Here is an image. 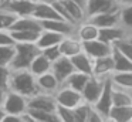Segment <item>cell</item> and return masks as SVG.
Wrapping results in <instances>:
<instances>
[{
    "label": "cell",
    "mask_w": 132,
    "mask_h": 122,
    "mask_svg": "<svg viewBox=\"0 0 132 122\" xmlns=\"http://www.w3.org/2000/svg\"><path fill=\"white\" fill-rule=\"evenodd\" d=\"M9 90L16 91L27 98L40 92L37 87V78L30 70H12Z\"/></svg>",
    "instance_id": "1"
},
{
    "label": "cell",
    "mask_w": 132,
    "mask_h": 122,
    "mask_svg": "<svg viewBox=\"0 0 132 122\" xmlns=\"http://www.w3.org/2000/svg\"><path fill=\"white\" fill-rule=\"evenodd\" d=\"M36 43H16V54L10 68L12 70H29L34 57L40 53Z\"/></svg>",
    "instance_id": "2"
},
{
    "label": "cell",
    "mask_w": 132,
    "mask_h": 122,
    "mask_svg": "<svg viewBox=\"0 0 132 122\" xmlns=\"http://www.w3.org/2000/svg\"><path fill=\"white\" fill-rule=\"evenodd\" d=\"M6 113H14V115H23L29 111V98L16 91L7 90L4 98L2 101Z\"/></svg>",
    "instance_id": "3"
},
{
    "label": "cell",
    "mask_w": 132,
    "mask_h": 122,
    "mask_svg": "<svg viewBox=\"0 0 132 122\" xmlns=\"http://www.w3.org/2000/svg\"><path fill=\"white\" fill-rule=\"evenodd\" d=\"M54 98L57 101V105H61V107H67V108H75L84 102L82 94L80 91L74 90V88L68 87V85L63 84L58 91L54 94Z\"/></svg>",
    "instance_id": "4"
},
{
    "label": "cell",
    "mask_w": 132,
    "mask_h": 122,
    "mask_svg": "<svg viewBox=\"0 0 132 122\" xmlns=\"http://www.w3.org/2000/svg\"><path fill=\"white\" fill-rule=\"evenodd\" d=\"M112 91H114V84L111 81V77L105 79V85H104V90L101 92L98 101L94 104V108L104 116L105 122L108 121V116H109V111L112 109L114 107V102H112Z\"/></svg>",
    "instance_id": "5"
},
{
    "label": "cell",
    "mask_w": 132,
    "mask_h": 122,
    "mask_svg": "<svg viewBox=\"0 0 132 122\" xmlns=\"http://www.w3.org/2000/svg\"><path fill=\"white\" fill-rule=\"evenodd\" d=\"M105 79L106 78H102V77H97V75H91L88 79V82L85 84L82 90V98L85 102L94 105L95 102L98 101L101 92L104 90V85H105Z\"/></svg>",
    "instance_id": "6"
},
{
    "label": "cell",
    "mask_w": 132,
    "mask_h": 122,
    "mask_svg": "<svg viewBox=\"0 0 132 122\" xmlns=\"http://www.w3.org/2000/svg\"><path fill=\"white\" fill-rule=\"evenodd\" d=\"M82 50L91 58L95 60V58H101V57L111 55L114 53V45L101 38H95V40H91V41L82 43Z\"/></svg>",
    "instance_id": "7"
},
{
    "label": "cell",
    "mask_w": 132,
    "mask_h": 122,
    "mask_svg": "<svg viewBox=\"0 0 132 122\" xmlns=\"http://www.w3.org/2000/svg\"><path fill=\"white\" fill-rule=\"evenodd\" d=\"M29 109H41L48 111V112H55L57 111V101L51 94L38 92L29 98Z\"/></svg>",
    "instance_id": "8"
},
{
    "label": "cell",
    "mask_w": 132,
    "mask_h": 122,
    "mask_svg": "<svg viewBox=\"0 0 132 122\" xmlns=\"http://www.w3.org/2000/svg\"><path fill=\"white\" fill-rule=\"evenodd\" d=\"M121 6L115 0H87L85 11H87V19L91 16L100 13H108V11H118Z\"/></svg>",
    "instance_id": "9"
},
{
    "label": "cell",
    "mask_w": 132,
    "mask_h": 122,
    "mask_svg": "<svg viewBox=\"0 0 132 122\" xmlns=\"http://www.w3.org/2000/svg\"><path fill=\"white\" fill-rule=\"evenodd\" d=\"M131 34L128 30L122 27V26H114V27H105V28H100V37L98 38L104 40V41L109 43V44H117L121 40L129 38Z\"/></svg>",
    "instance_id": "10"
},
{
    "label": "cell",
    "mask_w": 132,
    "mask_h": 122,
    "mask_svg": "<svg viewBox=\"0 0 132 122\" xmlns=\"http://www.w3.org/2000/svg\"><path fill=\"white\" fill-rule=\"evenodd\" d=\"M51 71L54 72V75L58 78V81H60L61 84H64L65 79L75 71V68H74V64H72L71 58L63 55V57H60L57 61L53 62Z\"/></svg>",
    "instance_id": "11"
},
{
    "label": "cell",
    "mask_w": 132,
    "mask_h": 122,
    "mask_svg": "<svg viewBox=\"0 0 132 122\" xmlns=\"http://www.w3.org/2000/svg\"><path fill=\"white\" fill-rule=\"evenodd\" d=\"M2 7L7 9L17 16H33L36 2L34 0H7Z\"/></svg>",
    "instance_id": "12"
},
{
    "label": "cell",
    "mask_w": 132,
    "mask_h": 122,
    "mask_svg": "<svg viewBox=\"0 0 132 122\" xmlns=\"http://www.w3.org/2000/svg\"><path fill=\"white\" fill-rule=\"evenodd\" d=\"M75 37H78L82 43L95 40V38L100 37V27H98L97 24H94L89 19H85L84 21H81L80 24H77Z\"/></svg>",
    "instance_id": "13"
},
{
    "label": "cell",
    "mask_w": 132,
    "mask_h": 122,
    "mask_svg": "<svg viewBox=\"0 0 132 122\" xmlns=\"http://www.w3.org/2000/svg\"><path fill=\"white\" fill-rule=\"evenodd\" d=\"M36 78H37L38 91H40V92H44V94H51V95H54L58 91V88L63 85L58 81L57 77L54 75L53 71L46 72V74H43V75H38V77H36Z\"/></svg>",
    "instance_id": "14"
},
{
    "label": "cell",
    "mask_w": 132,
    "mask_h": 122,
    "mask_svg": "<svg viewBox=\"0 0 132 122\" xmlns=\"http://www.w3.org/2000/svg\"><path fill=\"white\" fill-rule=\"evenodd\" d=\"M112 54L111 55L101 57V58L94 60V74H92V75L108 78V77L112 75V72H115V61H114Z\"/></svg>",
    "instance_id": "15"
},
{
    "label": "cell",
    "mask_w": 132,
    "mask_h": 122,
    "mask_svg": "<svg viewBox=\"0 0 132 122\" xmlns=\"http://www.w3.org/2000/svg\"><path fill=\"white\" fill-rule=\"evenodd\" d=\"M33 17H36V19L40 20V21H44V20H54V19H63V17L58 14V11L55 10V7L53 6V3H41V2H36Z\"/></svg>",
    "instance_id": "16"
},
{
    "label": "cell",
    "mask_w": 132,
    "mask_h": 122,
    "mask_svg": "<svg viewBox=\"0 0 132 122\" xmlns=\"http://www.w3.org/2000/svg\"><path fill=\"white\" fill-rule=\"evenodd\" d=\"M58 45H60L63 55L70 57V58L82 51V41L75 36H65Z\"/></svg>",
    "instance_id": "17"
},
{
    "label": "cell",
    "mask_w": 132,
    "mask_h": 122,
    "mask_svg": "<svg viewBox=\"0 0 132 122\" xmlns=\"http://www.w3.org/2000/svg\"><path fill=\"white\" fill-rule=\"evenodd\" d=\"M71 61L74 64L75 71H80V72H85L88 75H92L94 74V58L88 55L85 51H81L77 55L71 57Z\"/></svg>",
    "instance_id": "18"
},
{
    "label": "cell",
    "mask_w": 132,
    "mask_h": 122,
    "mask_svg": "<svg viewBox=\"0 0 132 122\" xmlns=\"http://www.w3.org/2000/svg\"><path fill=\"white\" fill-rule=\"evenodd\" d=\"M88 19L94 24H97L100 28L114 27V26H119V10L118 11H108V13H100V14L88 17Z\"/></svg>",
    "instance_id": "19"
},
{
    "label": "cell",
    "mask_w": 132,
    "mask_h": 122,
    "mask_svg": "<svg viewBox=\"0 0 132 122\" xmlns=\"http://www.w3.org/2000/svg\"><path fill=\"white\" fill-rule=\"evenodd\" d=\"M51 68H53V62L40 51V53L34 57V60L31 61L29 70L31 71L33 75L38 77V75H43V74H46V72H50Z\"/></svg>",
    "instance_id": "20"
},
{
    "label": "cell",
    "mask_w": 132,
    "mask_h": 122,
    "mask_svg": "<svg viewBox=\"0 0 132 122\" xmlns=\"http://www.w3.org/2000/svg\"><path fill=\"white\" fill-rule=\"evenodd\" d=\"M16 30H37L41 31V21L37 20L33 16H19L17 20L13 23L9 31H16Z\"/></svg>",
    "instance_id": "21"
},
{
    "label": "cell",
    "mask_w": 132,
    "mask_h": 122,
    "mask_svg": "<svg viewBox=\"0 0 132 122\" xmlns=\"http://www.w3.org/2000/svg\"><path fill=\"white\" fill-rule=\"evenodd\" d=\"M64 37L65 36H63L60 33H55V31H51V30H41L40 37L36 41V44L38 45L40 50H43V48L51 47V45H58Z\"/></svg>",
    "instance_id": "22"
},
{
    "label": "cell",
    "mask_w": 132,
    "mask_h": 122,
    "mask_svg": "<svg viewBox=\"0 0 132 122\" xmlns=\"http://www.w3.org/2000/svg\"><path fill=\"white\" fill-rule=\"evenodd\" d=\"M61 2H63L64 7L67 9L70 17H71V20L75 23V24H80L81 21H84V20L87 19L85 7H82V6L78 4V3L74 2V0H61Z\"/></svg>",
    "instance_id": "23"
},
{
    "label": "cell",
    "mask_w": 132,
    "mask_h": 122,
    "mask_svg": "<svg viewBox=\"0 0 132 122\" xmlns=\"http://www.w3.org/2000/svg\"><path fill=\"white\" fill-rule=\"evenodd\" d=\"M106 122H132V105L112 107Z\"/></svg>",
    "instance_id": "24"
},
{
    "label": "cell",
    "mask_w": 132,
    "mask_h": 122,
    "mask_svg": "<svg viewBox=\"0 0 132 122\" xmlns=\"http://www.w3.org/2000/svg\"><path fill=\"white\" fill-rule=\"evenodd\" d=\"M112 102H114V107L132 105V90H126V88H121V87L114 85Z\"/></svg>",
    "instance_id": "25"
},
{
    "label": "cell",
    "mask_w": 132,
    "mask_h": 122,
    "mask_svg": "<svg viewBox=\"0 0 132 122\" xmlns=\"http://www.w3.org/2000/svg\"><path fill=\"white\" fill-rule=\"evenodd\" d=\"M89 77L91 75H88V74H85V72L74 71V72L65 79L64 84L71 87V88H74V90H77V91H80V92H82V90H84V87H85V84L88 82Z\"/></svg>",
    "instance_id": "26"
},
{
    "label": "cell",
    "mask_w": 132,
    "mask_h": 122,
    "mask_svg": "<svg viewBox=\"0 0 132 122\" xmlns=\"http://www.w3.org/2000/svg\"><path fill=\"white\" fill-rule=\"evenodd\" d=\"M41 31L37 30H16V31H10L13 40L16 43H36L40 37Z\"/></svg>",
    "instance_id": "27"
},
{
    "label": "cell",
    "mask_w": 132,
    "mask_h": 122,
    "mask_svg": "<svg viewBox=\"0 0 132 122\" xmlns=\"http://www.w3.org/2000/svg\"><path fill=\"white\" fill-rule=\"evenodd\" d=\"M111 81L114 85L126 90H132V71H122V72H112Z\"/></svg>",
    "instance_id": "28"
},
{
    "label": "cell",
    "mask_w": 132,
    "mask_h": 122,
    "mask_svg": "<svg viewBox=\"0 0 132 122\" xmlns=\"http://www.w3.org/2000/svg\"><path fill=\"white\" fill-rule=\"evenodd\" d=\"M114 61H115V71L117 72H122V71H132V61L122 54L121 51H118L117 48L114 47Z\"/></svg>",
    "instance_id": "29"
},
{
    "label": "cell",
    "mask_w": 132,
    "mask_h": 122,
    "mask_svg": "<svg viewBox=\"0 0 132 122\" xmlns=\"http://www.w3.org/2000/svg\"><path fill=\"white\" fill-rule=\"evenodd\" d=\"M119 24L122 26L125 30L129 31L132 37V4L121 6L119 9ZM129 37V38H131Z\"/></svg>",
    "instance_id": "30"
},
{
    "label": "cell",
    "mask_w": 132,
    "mask_h": 122,
    "mask_svg": "<svg viewBox=\"0 0 132 122\" xmlns=\"http://www.w3.org/2000/svg\"><path fill=\"white\" fill-rule=\"evenodd\" d=\"M29 112L33 116L34 122H60L57 112H48L41 109H29Z\"/></svg>",
    "instance_id": "31"
},
{
    "label": "cell",
    "mask_w": 132,
    "mask_h": 122,
    "mask_svg": "<svg viewBox=\"0 0 132 122\" xmlns=\"http://www.w3.org/2000/svg\"><path fill=\"white\" fill-rule=\"evenodd\" d=\"M16 54V44L0 45V65H7L10 67L13 58Z\"/></svg>",
    "instance_id": "32"
},
{
    "label": "cell",
    "mask_w": 132,
    "mask_h": 122,
    "mask_svg": "<svg viewBox=\"0 0 132 122\" xmlns=\"http://www.w3.org/2000/svg\"><path fill=\"white\" fill-rule=\"evenodd\" d=\"M17 14L12 13L10 10L0 7V30H10V27L17 20Z\"/></svg>",
    "instance_id": "33"
},
{
    "label": "cell",
    "mask_w": 132,
    "mask_h": 122,
    "mask_svg": "<svg viewBox=\"0 0 132 122\" xmlns=\"http://www.w3.org/2000/svg\"><path fill=\"white\" fill-rule=\"evenodd\" d=\"M91 108H92V105L88 104V102H85V101L81 102L78 107H75L74 108V111H75V122H87Z\"/></svg>",
    "instance_id": "34"
},
{
    "label": "cell",
    "mask_w": 132,
    "mask_h": 122,
    "mask_svg": "<svg viewBox=\"0 0 132 122\" xmlns=\"http://www.w3.org/2000/svg\"><path fill=\"white\" fill-rule=\"evenodd\" d=\"M57 116L60 122H75V111L74 108H67L57 105Z\"/></svg>",
    "instance_id": "35"
},
{
    "label": "cell",
    "mask_w": 132,
    "mask_h": 122,
    "mask_svg": "<svg viewBox=\"0 0 132 122\" xmlns=\"http://www.w3.org/2000/svg\"><path fill=\"white\" fill-rule=\"evenodd\" d=\"M114 47L117 48L118 51H121L122 54H125V55L132 61V40L131 38L121 40V41H118L117 44H114Z\"/></svg>",
    "instance_id": "36"
},
{
    "label": "cell",
    "mask_w": 132,
    "mask_h": 122,
    "mask_svg": "<svg viewBox=\"0 0 132 122\" xmlns=\"http://www.w3.org/2000/svg\"><path fill=\"white\" fill-rule=\"evenodd\" d=\"M10 75H12V68L7 65H0V88L6 91L9 90Z\"/></svg>",
    "instance_id": "37"
},
{
    "label": "cell",
    "mask_w": 132,
    "mask_h": 122,
    "mask_svg": "<svg viewBox=\"0 0 132 122\" xmlns=\"http://www.w3.org/2000/svg\"><path fill=\"white\" fill-rule=\"evenodd\" d=\"M41 53H43L51 62L57 61L60 57H63V53H61V50H60V45H51V47L43 48V50H41Z\"/></svg>",
    "instance_id": "38"
},
{
    "label": "cell",
    "mask_w": 132,
    "mask_h": 122,
    "mask_svg": "<svg viewBox=\"0 0 132 122\" xmlns=\"http://www.w3.org/2000/svg\"><path fill=\"white\" fill-rule=\"evenodd\" d=\"M7 44H16V41L13 40L9 30H0V45H7Z\"/></svg>",
    "instance_id": "39"
},
{
    "label": "cell",
    "mask_w": 132,
    "mask_h": 122,
    "mask_svg": "<svg viewBox=\"0 0 132 122\" xmlns=\"http://www.w3.org/2000/svg\"><path fill=\"white\" fill-rule=\"evenodd\" d=\"M4 116H6V111H4V108H3V105L0 104V122H3V119H4Z\"/></svg>",
    "instance_id": "40"
},
{
    "label": "cell",
    "mask_w": 132,
    "mask_h": 122,
    "mask_svg": "<svg viewBox=\"0 0 132 122\" xmlns=\"http://www.w3.org/2000/svg\"><path fill=\"white\" fill-rule=\"evenodd\" d=\"M119 6H126V4H132V0H115Z\"/></svg>",
    "instance_id": "41"
},
{
    "label": "cell",
    "mask_w": 132,
    "mask_h": 122,
    "mask_svg": "<svg viewBox=\"0 0 132 122\" xmlns=\"http://www.w3.org/2000/svg\"><path fill=\"white\" fill-rule=\"evenodd\" d=\"M4 94H6V90L0 88V104H2V101H3V98H4Z\"/></svg>",
    "instance_id": "42"
},
{
    "label": "cell",
    "mask_w": 132,
    "mask_h": 122,
    "mask_svg": "<svg viewBox=\"0 0 132 122\" xmlns=\"http://www.w3.org/2000/svg\"><path fill=\"white\" fill-rule=\"evenodd\" d=\"M74 2H77L78 4H81L82 7H85V6H87V0H74Z\"/></svg>",
    "instance_id": "43"
},
{
    "label": "cell",
    "mask_w": 132,
    "mask_h": 122,
    "mask_svg": "<svg viewBox=\"0 0 132 122\" xmlns=\"http://www.w3.org/2000/svg\"><path fill=\"white\" fill-rule=\"evenodd\" d=\"M34 2H41V3H51L53 0H34Z\"/></svg>",
    "instance_id": "44"
}]
</instances>
